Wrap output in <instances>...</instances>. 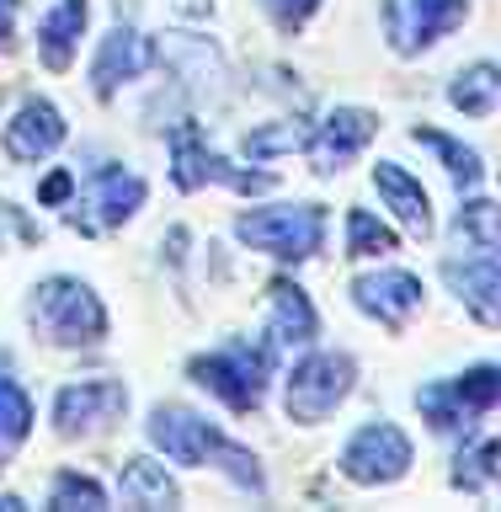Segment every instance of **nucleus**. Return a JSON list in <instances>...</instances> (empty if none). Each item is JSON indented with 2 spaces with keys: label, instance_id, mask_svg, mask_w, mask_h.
Masks as SVG:
<instances>
[{
  "label": "nucleus",
  "instance_id": "obj_4",
  "mask_svg": "<svg viewBox=\"0 0 501 512\" xmlns=\"http://www.w3.org/2000/svg\"><path fill=\"white\" fill-rule=\"evenodd\" d=\"M235 240L278 262H310L326 246V208L320 203H278V208H251L235 219Z\"/></svg>",
  "mask_w": 501,
  "mask_h": 512
},
{
  "label": "nucleus",
  "instance_id": "obj_12",
  "mask_svg": "<svg viewBox=\"0 0 501 512\" xmlns=\"http://www.w3.org/2000/svg\"><path fill=\"white\" fill-rule=\"evenodd\" d=\"M352 304H358L368 320L400 331L416 310H422V278H416V272H400V267L363 272V278H352Z\"/></svg>",
  "mask_w": 501,
  "mask_h": 512
},
{
  "label": "nucleus",
  "instance_id": "obj_2",
  "mask_svg": "<svg viewBox=\"0 0 501 512\" xmlns=\"http://www.w3.org/2000/svg\"><path fill=\"white\" fill-rule=\"evenodd\" d=\"M27 320L54 347H96V342H107V304L96 299L91 283L70 278V272H54V278H43L38 288H32Z\"/></svg>",
  "mask_w": 501,
  "mask_h": 512
},
{
  "label": "nucleus",
  "instance_id": "obj_13",
  "mask_svg": "<svg viewBox=\"0 0 501 512\" xmlns=\"http://www.w3.org/2000/svg\"><path fill=\"white\" fill-rule=\"evenodd\" d=\"M155 59V43L144 38L139 27H112L102 43H96V59H91V91L102 96V102H112L118 96V86H128V80H139L144 70H150Z\"/></svg>",
  "mask_w": 501,
  "mask_h": 512
},
{
  "label": "nucleus",
  "instance_id": "obj_24",
  "mask_svg": "<svg viewBox=\"0 0 501 512\" xmlns=\"http://www.w3.org/2000/svg\"><path fill=\"white\" fill-rule=\"evenodd\" d=\"M48 507L54 512H102L107 491L96 486L91 475H80V470H59L54 486H48Z\"/></svg>",
  "mask_w": 501,
  "mask_h": 512
},
{
  "label": "nucleus",
  "instance_id": "obj_23",
  "mask_svg": "<svg viewBox=\"0 0 501 512\" xmlns=\"http://www.w3.org/2000/svg\"><path fill=\"white\" fill-rule=\"evenodd\" d=\"M454 235L464 240V246L475 251H501V203L491 198H464L459 214H454Z\"/></svg>",
  "mask_w": 501,
  "mask_h": 512
},
{
  "label": "nucleus",
  "instance_id": "obj_27",
  "mask_svg": "<svg viewBox=\"0 0 501 512\" xmlns=\"http://www.w3.org/2000/svg\"><path fill=\"white\" fill-rule=\"evenodd\" d=\"M395 251V230L379 224L368 208H347V256H390Z\"/></svg>",
  "mask_w": 501,
  "mask_h": 512
},
{
  "label": "nucleus",
  "instance_id": "obj_21",
  "mask_svg": "<svg viewBox=\"0 0 501 512\" xmlns=\"http://www.w3.org/2000/svg\"><path fill=\"white\" fill-rule=\"evenodd\" d=\"M118 496L128 507H176V480L155 459H128L118 470Z\"/></svg>",
  "mask_w": 501,
  "mask_h": 512
},
{
  "label": "nucleus",
  "instance_id": "obj_6",
  "mask_svg": "<svg viewBox=\"0 0 501 512\" xmlns=\"http://www.w3.org/2000/svg\"><path fill=\"white\" fill-rule=\"evenodd\" d=\"M416 406H422V416L438 432L470 427L480 411L501 406V363H475V368H464L459 379L427 384V390H416Z\"/></svg>",
  "mask_w": 501,
  "mask_h": 512
},
{
  "label": "nucleus",
  "instance_id": "obj_17",
  "mask_svg": "<svg viewBox=\"0 0 501 512\" xmlns=\"http://www.w3.org/2000/svg\"><path fill=\"white\" fill-rule=\"evenodd\" d=\"M86 16H91V0H54L38 22V59L48 64L54 75H64L75 64V48H80V32H86Z\"/></svg>",
  "mask_w": 501,
  "mask_h": 512
},
{
  "label": "nucleus",
  "instance_id": "obj_28",
  "mask_svg": "<svg viewBox=\"0 0 501 512\" xmlns=\"http://www.w3.org/2000/svg\"><path fill=\"white\" fill-rule=\"evenodd\" d=\"M304 144H310V128L267 123V128H251V134H246V155L267 160V155H283V150H304Z\"/></svg>",
  "mask_w": 501,
  "mask_h": 512
},
{
  "label": "nucleus",
  "instance_id": "obj_20",
  "mask_svg": "<svg viewBox=\"0 0 501 512\" xmlns=\"http://www.w3.org/2000/svg\"><path fill=\"white\" fill-rule=\"evenodd\" d=\"M448 102H454L464 118H486V112H496V102H501V64H491V59L464 64V70L448 80Z\"/></svg>",
  "mask_w": 501,
  "mask_h": 512
},
{
  "label": "nucleus",
  "instance_id": "obj_26",
  "mask_svg": "<svg viewBox=\"0 0 501 512\" xmlns=\"http://www.w3.org/2000/svg\"><path fill=\"white\" fill-rule=\"evenodd\" d=\"M496 459H501V443H496V438L464 443L459 459H454V486H459V491H480V486L496 475Z\"/></svg>",
  "mask_w": 501,
  "mask_h": 512
},
{
  "label": "nucleus",
  "instance_id": "obj_11",
  "mask_svg": "<svg viewBox=\"0 0 501 512\" xmlns=\"http://www.w3.org/2000/svg\"><path fill=\"white\" fill-rule=\"evenodd\" d=\"M64 112L48 102V96H27L22 107L11 112V123L0 128V150H6L16 166H38L64 144Z\"/></svg>",
  "mask_w": 501,
  "mask_h": 512
},
{
  "label": "nucleus",
  "instance_id": "obj_15",
  "mask_svg": "<svg viewBox=\"0 0 501 512\" xmlns=\"http://www.w3.org/2000/svg\"><path fill=\"white\" fill-rule=\"evenodd\" d=\"M267 336H272V347H310L320 336V315L294 278L267 283Z\"/></svg>",
  "mask_w": 501,
  "mask_h": 512
},
{
  "label": "nucleus",
  "instance_id": "obj_30",
  "mask_svg": "<svg viewBox=\"0 0 501 512\" xmlns=\"http://www.w3.org/2000/svg\"><path fill=\"white\" fill-rule=\"evenodd\" d=\"M16 11H22V0H0V54L16 48Z\"/></svg>",
  "mask_w": 501,
  "mask_h": 512
},
{
  "label": "nucleus",
  "instance_id": "obj_29",
  "mask_svg": "<svg viewBox=\"0 0 501 512\" xmlns=\"http://www.w3.org/2000/svg\"><path fill=\"white\" fill-rule=\"evenodd\" d=\"M75 192V171H48V182L38 187V203H48V208H59L64 198Z\"/></svg>",
  "mask_w": 501,
  "mask_h": 512
},
{
  "label": "nucleus",
  "instance_id": "obj_19",
  "mask_svg": "<svg viewBox=\"0 0 501 512\" xmlns=\"http://www.w3.org/2000/svg\"><path fill=\"white\" fill-rule=\"evenodd\" d=\"M214 150H208V139H203V128L198 123H176L171 128V182L182 187V192H198L214 182Z\"/></svg>",
  "mask_w": 501,
  "mask_h": 512
},
{
  "label": "nucleus",
  "instance_id": "obj_3",
  "mask_svg": "<svg viewBox=\"0 0 501 512\" xmlns=\"http://www.w3.org/2000/svg\"><path fill=\"white\" fill-rule=\"evenodd\" d=\"M272 336L267 342H230L219 352H203V358L187 363L192 384H203L208 395H219L230 411H256L267 400V379H272Z\"/></svg>",
  "mask_w": 501,
  "mask_h": 512
},
{
  "label": "nucleus",
  "instance_id": "obj_5",
  "mask_svg": "<svg viewBox=\"0 0 501 512\" xmlns=\"http://www.w3.org/2000/svg\"><path fill=\"white\" fill-rule=\"evenodd\" d=\"M352 384H358V363H352V352H310V358H299L294 374L283 379L288 422L320 427L352 395Z\"/></svg>",
  "mask_w": 501,
  "mask_h": 512
},
{
  "label": "nucleus",
  "instance_id": "obj_22",
  "mask_svg": "<svg viewBox=\"0 0 501 512\" xmlns=\"http://www.w3.org/2000/svg\"><path fill=\"white\" fill-rule=\"evenodd\" d=\"M411 139L443 160V171L454 176V187H459V192H475V187H480L486 166H480V155L470 150V144H459L454 134H443V128H411Z\"/></svg>",
  "mask_w": 501,
  "mask_h": 512
},
{
  "label": "nucleus",
  "instance_id": "obj_18",
  "mask_svg": "<svg viewBox=\"0 0 501 512\" xmlns=\"http://www.w3.org/2000/svg\"><path fill=\"white\" fill-rule=\"evenodd\" d=\"M374 187H379L384 208H390L411 235H432V198H427V187L400 166V160H379V166H374Z\"/></svg>",
  "mask_w": 501,
  "mask_h": 512
},
{
  "label": "nucleus",
  "instance_id": "obj_1",
  "mask_svg": "<svg viewBox=\"0 0 501 512\" xmlns=\"http://www.w3.org/2000/svg\"><path fill=\"white\" fill-rule=\"evenodd\" d=\"M144 432H150V443L166 454L171 464H187V470H224L235 480V486H246L262 496L267 480H262V464H256V454H246L240 443H230L224 432L208 422V416L187 411V406H155L150 422H144Z\"/></svg>",
  "mask_w": 501,
  "mask_h": 512
},
{
  "label": "nucleus",
  "instance_id": "obj_10",
  "mask_svg": "<svg viewBox=\"0 0 501 512\" xmlns=\"http://www.w3.org/2000/svg\"><path fill=\"white\" fill-rule=\"evenodd\" d=\"M128 411V390L118 379H80L64 384L54 395V432L59 438H75V432H102Z\"/></svg>",
  "mask_w": 501,
  "mask_h": 512
},
{
  "label": "nucleus",
  "instance_id": "obj_8",
  "mask_svg": "<svg viewBox=\"0 0 501 512\" xmlns=\"http://www.w3.org/2000/svg\"><path fill=\"white\" fill-rule=\"evenodd\" d=\"M464 16L470 0H384V38L400 59H416L448 32H459Z\"/></svg>",
  "mask_w": 501,
  "mask_h": 512
},
{
  "label": "nucleus",
  "instance_id": "obj_16",
  "mask_svg": "<svg viewBox=\"0 0 501 512\" xmlns=\"http://www.w3.org/2000/svg\"><path fill=\"white\" fill-rule=\"evenodd\" d=\"M91 208L96 230H118L144 208V176L128 166H96L91 171Z\"/></svg>",
  "mask_w": 501,
  "mask_h": 512
},
{
  "label": "nucleus",
  "instance_id": "obj_9",
  "mask_svg": "<svg viewBox=\"0 0 501 512\" xmlns=\"http://www.w3.org/2000/svg\"><path fill=\"white\" fill-rule=\"evenodd\" d=\"M379 134V112H368V107H331L326 118H320L310 128V160H315V171L320 176H336L347 166V160H358L368 150V139Z\"/></svg>",
  "mask_w": 501,
  "mask_h": 512
},
{
  "label": "nucleus",
  "instance_id": "obj_14",
  "mask_svg": "<svg viewBox=\"0 0 501 512\" xmlns=\"http://www.w3.org/2000/svg\"><path fill=\"white\" fill-rule=\"evenodd\" d=\"M443 283L454 288L459 304L480 320V326H501V267L491 256H448Z\"/></svg>",
  "mask_w": 501,
  "mask_h": 512
},
{
  "label": "nucleus",
  "instance_id": "obj_25",
  "mask_svg": "<svg viewBox=\"0 0 501 512\" xmlns=\"http://www.w3.org/2000/svg\"><path fill=\"white\" fill-rule=\"evenodd\" d=\"M32 432V400L11 374H0V454H11Z\"/></svg>",
  "mask_w": 501,
  "mask_h": 512
},
{
  "label": "nucleus",
  "instance_id": "obj_7",
  "mask_svg": "<svg viewBox=\"0 0 501 512\" xmlns=\"http://www.w3.org/2000/svg\"><path fill=\"white\" fill-rule=\"evenodd\" d=\"M411 438L400 432L395 422H363L358 432L347 438L342 448V475L352 480V486H395V480H406L411 475Z\"/></svg>",
  "mask_w": 501,
  "mask_h": 512
}]
</instances>
